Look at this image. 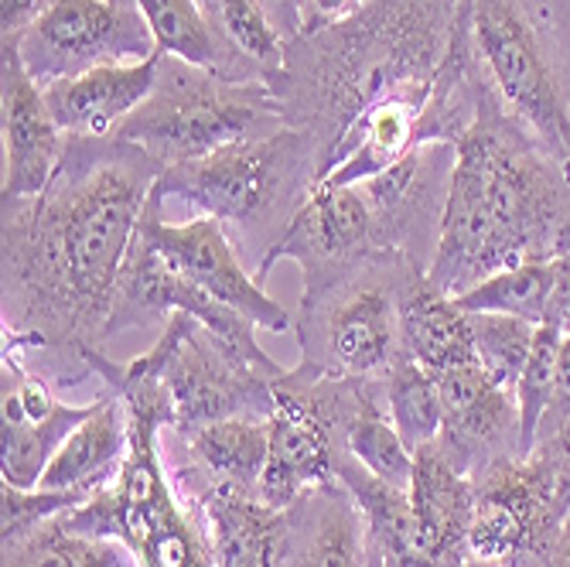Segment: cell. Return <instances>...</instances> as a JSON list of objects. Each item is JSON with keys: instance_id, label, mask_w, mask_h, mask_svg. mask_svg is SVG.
<instances>
[{"instance_id": "6da1fadb", "label": "cell", "mask_w": 570, "mask_h": 567, "mask_svg": "<svg viewBox=\"0 0 570 567\" xmlns=\"http://www.w3.org/2000/svg\"><path fill=\"white\" fill-rule=\"evenodd\" d=\"M165 168L117 137H69L35 198L4 202L0 335L59 393L102 383L117 281Z\"/></svg>"}, {"instance_id": "7a4b0ae2", "label": "cell", "mask_w": 570, "mask_h": 567, "mask_svg": "<svg viewBox=\"0 0 570 567\" xmlns=\"http://www.w3.org/2000/svg\"><path fill=\"white\" fill-rule=\"evenodd\" d=\"M458 14L461 0H366L355 14L287 41L267 86L284 124L315 137L322 178L338 168L352 130L370 110L434 96Z\"/></svg>"}, {"instance_id": "3957f363", "label": "cell", "mask_w": 570, "mask_h": 567, "mask_svg": "<svg viewBox=\"0 0 570 567\" xmlns=\"http://www.w3.org/2000/svg\"><path fill=\"white\" fill-rule=\"evenodd\" d=\"M567 246L570 172L479 92V117L454 144V172L428 281L444 297H461L502 271L550 264Z\"/></svg>"}, {"instance_id": "277c9868", "label": "cell", "mask_w": 570, "mask_h": 567, "mask_svg": "<svg viewBox=\"0 0 570 567\" xmlns=\"http://www.w3.org/2000/svg\"><path fill=\"white\" fill-rule=\"evenodd\" d=\"M454 48L472 86L570 172V0H461Z\"/></svg>"}, {"instance_id": "5b68a950", "label": "cell", "mask_w": 570, "mask_h": 567, "mask_svg": "<svg viewBox=\"0 0 570 567\" xmlns=\"http://www.w3.org/2000/svg\"><path fill=\"white\" fill-rule=\"evenodd\" d=\"M322 178V150L307 130L223 147L209 158L171 165L154 182L161 205L178 202L223 223L246 264L261 271Z\"/></svg>"}, {"instance_id": "8992f818", "label": "cell", "mask_w": 570, "mask_h": 567, "mask_svg": "<svg viewBox=\"0 0 570 567\" xmlns=\"http://www.w3.org/2000/svg\"><path fill=\"white\" fill-rule=\"evenodd\" d=\"M284 114L267 82H226L161 51L158 82L114 134L144 147L161 168L284 130Z\"/></svg>"}, {"instance_id": "52a82bcc", "label": "cell", "mask_w": 570, "mask_h": 567, "mask_svg": "<svg viewBox=\"0 0 570 567\" xmlns=\"http://www.w3.org/2000/svg\"><path fill=\"white\" fill-rule=\"evenodd\" d=\"M413 267L400 253H376L325 294L297 304L301 366L332 380H383L403 352L400 297Z\"/></svg>"}, {"instance_id": "ba28073f", "label": "cell", "mask_w": 570, "mask_h": 567, "mask_svg": "<svg viewBox=\"0 0 570 567\" xmlns=\"http://www.w3.org/2000/svg\"><path fill=\"white\" fill-rule=\"evenodd\" d=\"M130 363L161 380L175 434L229 418L271 421L274 414V377L185 312L171 315L154 345Z\"/></svg>"}, {"instance_id": "9c48e42d", "label": "cell", "mask_w": 570, "mask_h": 567, "mask_svg": "<svg viewBox=\"0 0 570 567\" xmlns=\"http://www.w3.org/2000/svg\"><path fill=\"white\" fill-rule=\"evenodd\" d=\"M362 380H332L301 363L274 380L271 451L261 476V499L291 509L301 496L338 482L345 428Z\"/></svg>"}, {"instance_id": "30bf717a", "label": "cell", "mask_w": 570, "mask_h": 567, "mask_svg": "<svg viewBox=\"0 0 570 567\" xmlns=\"http://www.w3.org/2000/svg\"><path fill=\"white\" fill-rule=\"evenodd\" d=\"M472 482V557L502 567H547L570 512V472L557 458L533 451L495 461Z\"/></svg>"}, {"instance_id": "8fae6325", "label": "cell", "mask_w": 570, "mask_h": 567, "mask_svg": "<svg viewBox=\"0 0 570 567\" xmlns=\"http://www.w3.org/2000/svg\"><path fill=\"white\" fill-rule=\"evenodd\" d=\"M4 41L18 48L41 89L99 66L144 62L158 51L137 0H48L18 38Z\"/></svg>"}, {"instance_id": "7c38bea8", "label": "cell", "mask_w": 570, "mask_h": 567, "mask_svg": "<svg viewBox=\"0 0 570 567\" xmlns=\"http://www.w3.org/2000/svg\"><path fill=\"white\" fill-rule=\"evenodd\" d=\"M376 253L383 250L376 243L370 202L362 188L318 182L294 223L287 226L284 239L267 256V264L256 271V281L264 284L281 261H291L304 277L301 301H311L352 271H358L366 261H373Z\"/></svg>"}, {"instance_id": "4fadbf2b", "label": "cell", "mask_w": 570, "mask_h": 567, "mask_svg": "<svg viewBox=\"0 0 570 567\" xmlns=\"http://www.w3.org/2000/svg\"><path fill=\"white\" fill-rule=\"evenodd\" d=\"M144 236L158 246L165 261L185 274L191 284L202 291H209L223 304H229L233 312L249 319L256 329L267 332H287L294 329V315L284 304H277L256 281V274L246 271V261L239 256L236 243L216 223L213 216H191L185 223H168L161 198H147V209L140 216Z\"/></svg>"}, {"instance_id": "5bb4252c", "label": "cell", "mask_w": 570, "mask_h": 567, "mask_svg": "<svg viewBox=\"0 0 570 567\" xmlns=\"http://www.w3.org/2000/svg\"><path fill=\"white\" fill-rule=\"evenodd\" d=\"M454 172V144H424L390 172L358 182L370 202L376 243L383 253H400L413 267L431 271L444 205Z\"/></svg>"}, {"instance_id": "9a60e30c", "label": "cell", "mask_w": 570, "mask_h": 567, "mask_svg": "<svg viewBox=\"0 0 570 567\" xmlns=\"http://www.w3.org/2000/svg\"><path fill=\"white\" fill-rule=\"evenodd\" d=\"M444 397V421L438 434V448L454 466L479 479L502 458H515L520 451V403L515 393L499 387L479 363L458 366L438 377Z\"/></svg>"}, {"instance_id": "2e32d148", "label": "cell", "mask_w": 570, "mask_h": 567, "mask_svg": "<svg viewBox=\"0 0 570 567\" xmlns=\"http://www.w3.org/2000/svg\"><path fill=\"white\" fill-rule=\"evenodd\" d=\"M0 117H4V188L0 202L35 198L56 178L69 134L56 124L45 89L28 76L18 48L4 41L0 48Z\"/></svg>"}, {"instance_id": "e0dca14e", "label": "cell", "mask_w": 570, "mask_h": 567, "mask_svg": "<svg viewBox=\"0 0 570 567\" xmlns=\"http://www.w3.org/2000/svg\"><path fill=\"white\" fill-rule=\"evenodd\" d=\"M161 451L175 482L261 496V476L271 451V421L229 418L191 434L165 431Z\"/></svg>"}, {"instance_id": "ac0fdd59", "label": "cell", "mask_w": 570, "mask_h": 567, "mask_svg": "<svg viewBox=\"0 0 570 567\" xmlns=\"http://www.w3.org/2000/svg\"><path fill=\"white\" fill-rule=\"evenodd\" d=\"M410 506L417 520L421 567H458L469 560L475 482L438 448H417L410 479Z\"/></svg>"}, {"instance_id": "d6986e66", "label": "cell", "mask_w": 570, "mask_h": 567, "mask_svg": "<svg viewBox=\"0 0 570 567\" xmlns=\"http://www.w3.org/2000/svg\"><path fill=\"white\" fill-rule=\"evenodd\" d=\"M161 48L144 62L99 66L45 86V102L69 137H114L158 82Z\"/></svg>"}, {"instance_id": "ffe728a7", "label": "cell", "mask_w": 570, "mask_h": 567, "mask_svg": "<svg viewBox=\"0 0 570 567\" xmlns=\"http://www.w3.org/2000/svg\"><path fill=\"white\" fill-rule=\"evenodd\" d=\"M202 512L216 567H284L287 509L267 506L253 492L175 482Z\"/></svg>"}, {"instance_id": "44dd1931", "label": "cell", "mask_w": 570, "mask_h": 567, "mask_svg": "<svg viewBox=\"0 0 570 567\" xmlns=\"http://www.w3.org/2000/svg\"><path fill=\"white\" fill-rule=\"evenodd\" d=\"M284 567H370L366 520L342 482L307 492L287 509Z\"/></svg>"}, {"instance_id": "7402d4cb", "label": "cell", "mask_w": 570, "mask_h": 567, "mask_svg": "<svg viewBox=\"0 0 570 567\" xmlns=\"http://www.w3.org/2000/svg\"><path fill=\"white\" fill-rule=\"evenodd\" d=\"M137 8L144 11L147 28L165 56L226 82H267V69L229 41L202 0H137Z\"/></svg>"}, {"instance_id": "603a6c76", "label": "cell", "mask_w": 570, "mask_h": 567, "mask_svg": "<svg viewBox=\"0 0 570 567\" xmlns=\"http://www.w3.org/2000/svg\"><path fill=\"white\" fill-rule=\"evenodd\" d=\"M127 454H130V410L124 397L107 393L56 451L38 489L96 492L120 476Z\"/></svg>"}, {"instance_id": "cb8c5ba5", "label": "cell", "mask_w": 570, "mask_h": 567, "mask_svg": "<svg viewBox=\"0 0 570 567\" xmlns=\"http://www.w3.org/2000/svg\"><path fill=\"white\" fill-rule=\"evenodd\" d=\"M400 342L434 377L475 363L469 312L444 297L428 274H413L400 297Z\"/></svg>"}, {"instance_id": "d4e9b609", "label": "cell", "mask_w": 570, "mask_h": 567, "mask_svg": "<svg viewBox=\"0 0 570 567\" xmlns=\"http://www.w3.org/2000/svg\"><path fill=\"white\" fill-rule=\"evenodd\" d=\"M338 482L352 492L362 520H366L370 547L383 567H421L417 520H413L410 489H396L373 476L348 451L338 461Z\"/></svg>"}, {"instance_id": "484cf974", "label": "cell", "mask_w": 570, "mask_h": 567, "mask_svg": "<svg viewBox=\"0 0 570 567\" xmlns=\"http://www.w3.org/2000/svg\"><path fill=\"white\" fill-rule=\"evenodd\" d=\"M345 451L362 461L373 476L396 489H410L413 479V461L417 451H410L403 438L396 434L386 400H383V380H362L358 400L352 407V418L345 428Z\"/></svg>"}, {"instance_id": "4316f807", "label": "cell", "mask_w": 570, "mask_h": 567, "mask_svg": "<svg viewBox=\"0 0 570 567\" xmlns=\"http://www.w3.org/2000/svg\"><path fill=\"white\" fill-rule=\"evenodd\" d=\"M0 567H137L124 540L82 534L66 524V512L14 544H0Z\"/></svg>"}, {"instance_id": "83f0119b", "label": "cell", "mask_w": 570, "mask_h": 567, "mask_svg": "<svg viewBox=\"0 0 570 567\" xmlns=\"http://www.w3.org/2000/svg\"><path fill=\"white\" fill-rule=\"evenodd\" d=\"M383 400L396 434L410 451L438 441L444 421V397L438 377L424 370L417 359H410L406 352L396 355V363L383 377Z\"/></svg>"}, {"instance_id": "f1b7e54d", "label": "cell", "mask_w": 570, "mask_h": 567, "mask_svg": "<svg viewBox=\"0 0 570 567\" xmlns=\"http://www.w3.org/2000/svg\"><path fill=\"white\" fill-rule=\"evenodd\" d=\"M550 291H553V261L502 271L451 301L461 312H492V315H512V319L543 325Z\"/></svg>"}, {"instance_id": "f546056e", "label": "cell", "mask_w": 570, "mask_h": 567, "mask_svg": "<svg viewBox=\"0 0 570 567\" xmlns=\"http://www.w3.org/2000/svg\"><path fill=\"white\" fill-rule=\"evenodd\" d=\"M472 322V345L475 363L505 390L515 393L527 359L537 339V325L512 315H492V312H469Z\"/></svg>"}, {"instance_id": "4dcf8cb0", "label": "cell", "mask_w": 570, "mask_h": 567, "mask_svg": "<svg viewBox=\"0 0 570 567\" xmlns=\"http://www.w3.org/2000/svg\"><path fill=\"white\" fill-rule=\"evenodd\" d=\"M202 4L209 8V14L236 48H243L253 62L267 69V79L281 69L287 38L281 35L261 0H202Z\"/></svg>"}, {"instance_id": "1f68e13d", "label": "cell", "mask_w": 570, "mask_h": 567, "mask_svg": "<svg viewBox=\"0 0 570 567\" xmlns=\"http://www.w3.org/2000/svg\"><path fill=\"white\" fill-rule=\"evenodd\" d=\"M560 339L563 332L553 325H537V339L527 359V370L515 383V403H520V451L533 454L537 448V431L543 424V414L553 397V380H557V355H560Z\"/></svg>"}, {"instance_id": "d6a6232c", "label": "cell", "mask_w": 570, "mask_h": 567, "mask_svg": "<svg viewBox=\"0 0 570 567\" xmlns=\"http://www.w3.org/2000/svg\"><path fill=\"white\" fill-rule=\"evenodd\" d=\"M92 492L82 489H14L0 482V544H14L41 524L82 506Z\"/></svg>"}, {"instance_id": "836d02e7", "label": "cell", "mask_w": 570, "mask_h": 567, "mask_svg": "<svg viewBox=\"0 0 570 567\" xmlns=\"http://www.w3.org/2000/svg\"><path fill=\"white\" fill-rule=\"evenodd\" d=\"M570 424V335L560 339V355H557V380H553V397L543 414V424L537 431V441L557 428Z\"/></svg>"}, {"instance_id": "e575fe53", "label": "cell", "mask_w": 570, "mask_h": 567, "mask_svg": "<svg viewBox=\"0 0 570 567\" xmlns=\"http://www.w3.org/2000/svg\"><path fill=\"white\" fill-rule=\"evenodd\" d=\"M543 325H553L563 335H570V246L553 261V291Z\"/></svg>"}, {"instance_id": "d590c367", "label": "cell", "mask_w": 570, "mask_h": 567, "mask_svg": "<svg viewBox=\"0 0 570 567\" xmlns=\"http://www.w3.org/2000/svg\"><path fill=\"white\" fill-rule=\"evenodd\" d=\"M366 0H301V31L297 35H311L322 31L348 14H355Z\"/></svg>"}, {"instance_id": "8d00e7d4", "label": "cell", "mask_w": 570, "mask_h": 567, "mask_svg": "<svg viewBox=\"0 0 570 567\" xmlns=\"http://www.w3.org/2000/svg\"><path fill=\"white\" fill-rule=\"evenodd\" d=\"M48 0H0V35L18 38L38 14Z\"/></svg>"}, {"instance_id": "74e56055", "label": "cell", "mask_w": 570, "mask_h": 567, "mask_svg": "<svg viewBox=\"0 0 570 567\" xmlns=\"http://www.w3.org/2000/svg\"><path fill=\"white\" fill-rule=\"evenodd\" d=\"M267 8V14L274 18V25L281 28V35L291 41L301 31V0H261Z\"/></svg>"}, {"instance_id": "f35d334b", "label": "cell", "mask_w": 570, "mask_h": 567, "mask_svg": "<svg viewBox=\"0 0 570 567\" xmlns=\"http://www.w3.org/2000/svg\"><path fill=\"white\" fill-rule=\"evenodd\" d=\"M533 451H543V454L557 458L560 466L570 472V424H563V428H557V431L543 434V438L537 441V448H533Z\"/></svg>"}, {"instance_id": "ab89813d", "label": "cell", "mask_w": 570, "mask_h": 567, "mask_svg": "<svg viewBox=\"0 0 570 567\" xmlns=\"http://www.w3.org/2000/svg\"><path fill=\"white\" fill-rule=\"evenodd\" d=\"M547 567H570V512H567V520L553 540V550L547 557Z\"/></svg>"}, {"instance_id": "60d3db41", "label": "cell", "mask_w": 570, "mask_h": 567, "mask_svg": "<svg viewBox=\"0 0 570 567\" xmlns=\"http://www.w3.org/2000/svg\"><path fill=\"white\" fill-rule=\"evenodd\" d=\"M458 567H502V564H492V560H482V557H469V560H461Z\"/></svg>"}, {"instance_id": "b9f144b4", "label": "cell", "mask_w": 570, "mask_h": 567, "mask_svg": "<svg viewBox=\"0 0 570 567\" xmlns=\"http://www.w3.org/2000/svg\"><path fill=\"white\" fill-rule=\"evenodd\" d=\"M370 567H383V560H380V557L373 554V547H370Z\"/></svg>"}]
</instances>
